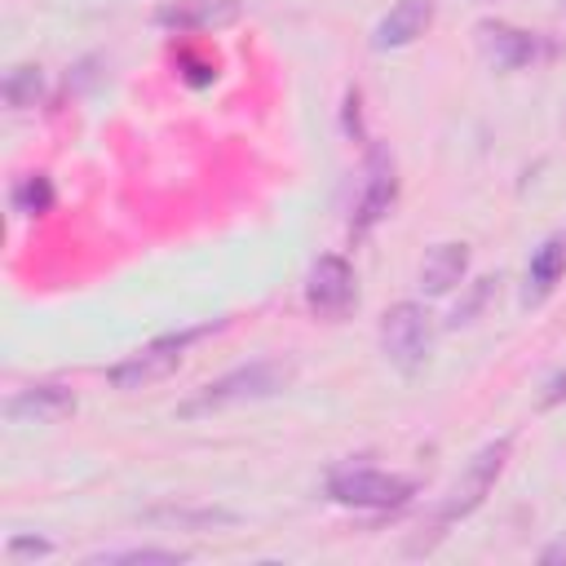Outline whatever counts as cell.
Returning a JSON list of instances; mask_svg holds the SVG:
<instances>
[{
    "label": "cell",
    "mask_w": 566,
    "mask_h": 566,
    "mask_svg": "<svg viewBox=\"0 0 566 566\" xmlns=\"http://www.w3.org/2000/svg\"><path fill=\"white\" fill-rule=\"evenodd\" d=\"M478 49L500 71H522V66H531L544 53V44H539L535 31H522V27L500 22V18H482L478 22Z\"/></svg>",
    "instance_id": "8"
},
{
    "label": "cell",
    "mask_w": 566,
    "mask_h": 566,
    "mask_svg": "<svg viewBox=\"0 0 566 566\" xmlns=\"http://www.w3.org/2000/svg\"><path fill=\"white\" fill-rule=\"evenodd\" d=\"M243 18L239 0H168L155 9V27L164 31H221Z\"/></svg>",
    "instance_id": "10"
},
{
    "label": "cell",
    "mask_w": 566,
    "mask_h": 566,
    "mask_svg": "<svg viewBox=\"0 0 566 566\" xmlns=\"http://www.w3.org/2000/svg\"><path fill=\"white\" fill-rule=\"evenodd\" d=\"M398 199V172H394V155L385 146H371L367 150V181H363V195L354 203V217H349V234L363 239L371 226H380L389 217Z\"/></svg>",
    "instance_id": "7"
},
{
    "label": "cell",
    "mask_w": 566,
    "mask_h": 566,
    "mask_svg": "<svg viewBox=\"0 0 566 566\" xmlns=\"http://www.w3.org/2000/svg\"><path fill=\"white\" fill-rule=\"evenodd\" d=\"M327 495L345 509H371V513H385V509H402L411 495H416V482L402 478V473H385V469H371V464H340L332 469L327 478Z\"/></svg>",
    "instance_id": "3"
},
{
    "label": "cell",
    "mask_w": 566,
    "mask_h": 566,
    "mask_svg": "<svg viewBox=\"0 0 566 566\" xmlns=\"http://www.w3.org/2000/svg\"><path fill=\"white\" fill-rule=\"evenodd\" d=\"M0 93H4L9 111H31V106L40 102V93H44V75H40V66H31V62L9 66V75H4Z\"/></svg>",
    "instance_id": "14"
},
{
    "label": "cell",
    "mask_w": 566,
    "mask_h": 566,
    "mask_svg": "<svg viewBox=\"0 0 566 566\" xmlns=\"http://www.w3.org/2000/svg\"><path fill=\"white\" fill-rule=\"evenodd\" d=\"M53 544L49 539H35V535H13L9 539V557H49Z\"/></svg>",
    "instance_id": "19"
},
{
    "label": "cell",
    "mask_w": 566,
    "mask_h": 566,
    "mask_svg": "<svg viewBox=\"0 0 566 566\" xmlns=\"http://www.w3.org/2000/svg\"><path fill=\"white\" fill-rule=\"evenodd\" d=\"M75 411V394L57 380H44V385H27L18 394L4 398V416L13 424H57Z\"/></svg>",
    "instance_id": "9"
},
{
    "label": "cell",
    "mask_w": 566,
    "mask_h": 566,
    "mask_svg": "<svg viewBox=\"0 0 566 566\" xmlns=\"http://www.w3.org/2000/svg\"><path fill=\"white\" fill-rule=\"evenodd\" d=\"M433 27V0H398L371 31V49H407Z\"/></svg>",
    "instance_id": "11"
},
{
    "label": "cell",
    "mask_w": 566,
    "mask_h": 566,
    "mask_svg": "<svg viewBox=\"0 0 566 566\" xmlns=\"http://www.w3.org/2000/svg\"><path fill=\"white\" fill-rule=\"evenodd\" d=\"M93 566H106V562H128V566H177L186 562L181 548H124V553H93L88 557Z\"/></svg>",
    "instance_id": "16"
},
{
    "label": "cell",
    "mask_w": 566,
    "mask_h": 566,
    "mask_svg": "<svg viewBox=\"0 0 566 566\" xmlns=\"http://www.w3.org/2000/svg\"><path fill=\"white\" fill-rule=\"evenodd\" d=\"M296 376V367L287 358H252L248 367H234L217 380H208L199 394H190L177 416L181 420H195V416H208V411H226V407H239V402H261V398H274L279 389H287Z\"/></svg>",
    "instance_id": "1"
},
{
    "label": "cell",
    "mask_w": 566,
    "mask_h": 566,
    "mask_svg": "<svg viewBox=\"0 0 566 566\" xmlns=\"http://www.w3.org/2000/svg\"><path fill=\"white\" fill-rule=\"evenodd\" d=\"M380 349L385 358L398 367V371H416L424 367L429 349H433V323H429V310L416 305V301H398L385 310L380 318Z\"/></svg>",
    "instance_id": "4"
},
{
    "label": "cell",
    "mask_w": 566,
    "mask_h": 566,
    "mask_svg": "<svg viewBox=\"0 0 566 566\" xmlns=\"http://www.w3.org/2000/svg\"><path fill=\"white\" fill-rule=\"evenodd\" d=\"M358 106H363V93L349 88V93H345V133H349L354 142H367V133H363V111H358Z\"/></svg>",
    "instance_id": "18"
},
{
    "label": "cell",
    "mask_w": 566,
    "mask_h": 566,
    "mask_svg": "<svg viewBox=\"0 0 566 566\" xmlns=\"http://www.w3.org/2000/svg\"><path fill=\"white\" fill-rule=\"evenodd\" d=\"M305 305H310L318 318H327V323L345 318V314L358 305V283H354V270H349L345 256L323 252V256L310 265V274H305Z\"/></svg>",
    "instance_id": "6"
},
{
    "label": "cell",
    "mask_w": 566,
    "mask_h": 566,
    "mask_svg": "<svg viewBox=\"0 0 566 566\" xmlns=\"http://www.w3.org/2000/svg\"><path fill=\"white\" fill-rule=\"evenodd\" d=\"M562 4H566V0H562Z\"/></svg>",
    "instance_id": "21"
},
{
    "label": "cell",
    "mask_w": 566,
    "mask_h": 566,
    "mask_svg": "<svg viewBox=\"0 0 566 566\" xmlns=\"http://www.w3.org/2000/svg\"><path fill=\"white\" fill-rule=\"evenodd\" d=\"M491 292H495V279H478V283H473V292H469V296H464V301H460V305L451 310V318H447V327H460V323H473V314H478V310H482V305L491 301Z\"/></svg>",
    "instance_id": "17"
},
{
    "label": "cell",
    "mask_w": 566,
    "mask_h": 566,
    "mask_svg": "<svg viewBox=\"0 0 566 566\" xmlns=\"http://www.w3.org/2000/svg\"><path fill=\"white\" fill-rule=\"evenodd\" d=\"M464 270H469V248L464 243H438V248H429V256L420 265L424 296H447L464 279Z\"/></svg>",
    "instance_id": "13"
},
{
    "label": "cell",
    "mask_w": 566,
    "mask_h": 566,
    "mask_svg": "<svg viewBox=\"0 0 566 566\" xmlns=\"http://www.w3.org/2000/svg\"><path fill=\"white\" fill-rule=\"evenodd\" d=\"M557 398H566V371H562V376H553V385H548V394H544V407H553Z\"/></svg>",
    "instance_id": "20"
},
{
    "label": "cell",
    "mask_w": 566,
    "mask_h": 566,
    "mask_svg": "<svg viewBox=\"0 0 566 566\" xmlns=\"http://www.w3.org/2000/svg\"><path fill=\"white\" fill-rule=\"evenodd\" d=\"M9 203H13V212H22V217H44V212L53 208V181H49L44 172H31V177H22V181L9 190Z\"/></svg>",
    "instance_id": "15"
},
{
    "label": "cell",
    "mask_w": 566,
    "mask_h": 566,
    "mask_svg": "<svg viewBox=\"0 0 566 566\" xmlns=\"http://www.w3.org/2000/svg\"><path fill=\"white\" fill-rule=\"evenodd\" d=\"M221 327H226V323H203V327H186V332L159 336V340L142 345L137 354H128L124 363H115V367L106 371V380H111L115 389H150V385L168 380V376L181 367V358H186V349H190L195 340H203V336H212V332H221Z\"/></svg>",
    "instance_id": "2"
},
{
    "label": "cell",
    "mask_w": 566,
    "mask_h": 566,
    "mask_svg": "<svg viewBox=\"0 0 566 566\" xmlns=\"http://www.w3.org/2000/svg\"><path fill=\"white\" fill-rule=\"evenodd\" d=\"M509 451H513V438H495V442H486V447L464 464V473L455 478V486L447 491V500H442V509H438V526L469 517V513L486 500V491L495 486V478H500L504 464H509Z\"/></svg>",
    "instance_id": "5"
},
{
    "label": "cell",
    "mask_w": 566,
    "mask_h": 566,
    "mask_svg": "<svg viewBox=\"0 0 566 566\" xmlns=\"http://www.w3.org/2000/svg\"><path fill=\"white\" fill-rule=\"evenodd\" d=\"M566 274V234H548L535 252H531V265H526V292H522V301L526 305H539L553 287H557V279Z\"/></svg>",
    "instance_id": "12"
}]
</instances>
